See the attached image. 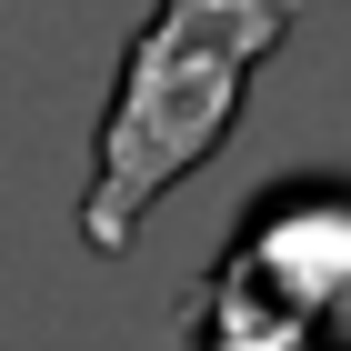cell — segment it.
<instances>
[{
  "label": "cell",
  "mask_w": 351,
  "mask_h": 351,
  "mask_svg": "<svg viewBox=\"0 0 351 351\" xmlns=\"http://www.w3.org/2000/svg\"><path fill=\"white\" fill-rule=\"evenodd\" d=\"M311 0H151L121 40L101 131H90V191H81V251L121 261L141 221L161 211L221 141L241 131V101Z\"/></svg>",
  "instance_id": "6da1fadb"
},
{
  "label": "cell",
  "mask_w": 351,
  "mask_h": 351,
  "mask_svg": "<svg viewBox=\"0 0 351 351\" xmlns=\"http://www.w3.org/2000/svg\"><path fill=\"white\" fill-rule=\"evenodd\" d=\"M221 261L241 271V281H261L281 311H301L331 341V322H351V191L291 181L281 201H261L241 221V241L221 251Z\"/></svg>",
  "instance_id": "7a4b0ae2"
}]
</instances>
